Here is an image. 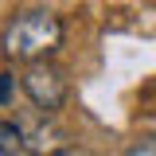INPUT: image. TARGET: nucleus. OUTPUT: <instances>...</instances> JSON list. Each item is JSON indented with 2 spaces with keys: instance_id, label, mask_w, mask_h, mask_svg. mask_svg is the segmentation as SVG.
I'll return each instance as SVG.
<instances>
[{
  "instance_id": "f257e3e1",
  "label": "nucleus",
  "mask_w": 156,
  "mask_h": 156,
  "mask_svg": "<svg viewBox=\"0 0 156 156\" xmlns=\"http://www.w3.org/2000/svg\"><path fill=\"white\" fill-rule=\"evenodd\" d=\"M58 43H62V20L47 8L20 12L4 27V55L23 58V62H39V58L55 55Z\"/></svg>"
},
{
  "instance_id": "f03ea898",
  "label": "nucleus",
  "mask_w": 156,
  "mask_h": 156,
  "mask_svg": "<svg viewBox=\"0 0 156 156\" xmlns=\"http://www.w3.org/2000/svg\"><path fill=\"white\" fill-rule=\"evenodd\" d=\"M23 90H27V98H31L35 109L55 113V109H62L70 86H66V74H62L58 66H51L47 58H39V62H31V66L23 70Z\"/></svg>"
},
{
  "instance_id": "7ed1b4c3",
  "label": "nucleus",
  "mask_w": 156,
  "mask_h": 156,
  "mask_svg": "<svg viewBox=\"0 0 156 156\" xmlns=\"http://www.w3.org/2000/svg\"><path fill=\"white\" fill-rule=\"evenodd\" d=\"M16 125H20V133H23V144L35 156H62L70 148L66 133H62L55 121H51V113H43V109H39V117H20Z\"/></svg>"
},
{
  "instance_id": "20e7f679",
  "label": "nucleus",
  "mask_w": 156,
  "mask_h": 156,
  "mask_svg": "<svg viewBox=\"0 0 156 156\" xmlns=\"http://www.w3.org/2000/svg\"><path fill=\"white\" fill-rule=\"evenodd\" d=\"M0 156H35L23 144V133H20L16 121H4L0 125Z\"/></svg>"
},
{
  "instance_id": "39448f33",
  "label": "nucleus",
  "mask_w": 156,
  "mask_h": 156,
  "mask_svg": "<svg viewBox=\"0 0 156 156\" xmlns=\"http://www.w3.org/2000/svg\"><path fill=\"white\" fill-rule=\"evenodd\" d=\"M0 86H4V94H0L4 109H12V94H16V74H12V70H4V74H0Z\"/></svg>"
}]
</instances>
